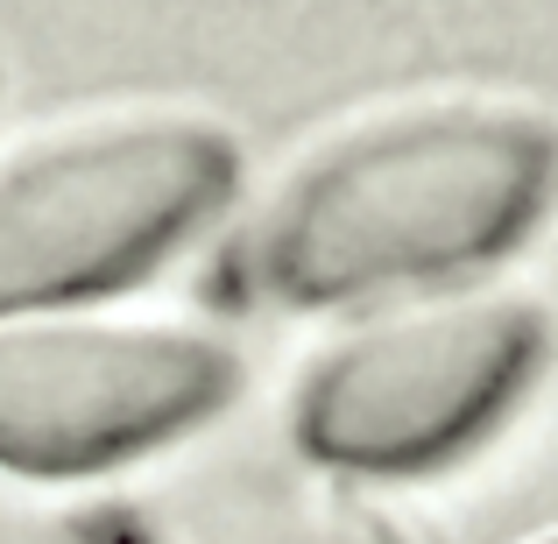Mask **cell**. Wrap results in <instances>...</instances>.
Masks as SVG:
<instances>
[{"label": "cell", "mask_w": 558, "mask_h": 544, "mask_svg": "<svg viewBox=\"0 0 558 544\" xmlns=\"http://www.w3.org/2000/svg\"><path fill=\"white\" fill-rule=\"evenodd\" d=\"M558 184V135L517 107H410L298 156L247 227L269 298L326 304L488 262Z\"/></svg>", "instance_id": "1"}, {"label": "cell", "mask_w": 558, "mask_h": 544, "mask_svg": "<svg viewBox=\"0 0 558 544\" xmlns=\"http://www.w3.org/2000/svg\"><path fill=\"white\" fill-rule=\"evenodd\" d=\"M233 184V149L191 113H107L0 156V318L128 283Z\"/></svg>", "instance_id": "2"}, {"label": "cell", "mask_w": 558, "mask_h": 544, "mask_svg": "<svg viewBox=\"0 0 558 544\" xmlns=\"http://www.w3.org/2000/svg\"><path fill=\"white\" fill-rule=\"evenodd\" d=\"M545 326L517 298H446L332 340L298 382V438L318 460L432 467L481 438L531 382Z\"/></svg>", "instance_id": "3"}, {"label": "cell", "mask_w": 558, "mask_h": 544, "mask_svg": "<svg viewBox=\"0 0 558 544\" xmlns=\"http://www.w3.org/2000/svg\"><path fill=\"white\" fill-rule=\"evenodd\" d=\"M233 389L227 347L135 318L0 326V467L93 474L213 418Z\"/></svg>", "instance_id": "4"}, {"label": "cell", "mask_w": 558, "mask_h": 544, "mask_svg": "<svg viewBox=\"0 0 558 544\" xmlns=\"http://www.w3.org/2000/svg\"><path fill=\"white\" fill-rule=\"evenodd\" d=\"M531 544H558V531H537V537H531Z\"/></svg>", "instance_id": "5"}]
</instances>
